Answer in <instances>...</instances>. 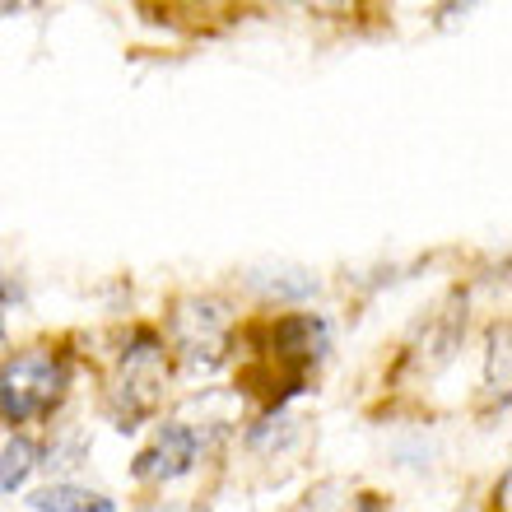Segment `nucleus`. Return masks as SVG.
Here are the masks:
<instances>
[{"instance_id": "10", "label": "nucleus", "mask_w": 512, "mask_h": 512, "mask_svg": "<svg viewBox=\"0 0 512 512\" xmlns=\"http://www.w3.org/2000/svg\"><path fill=\"white\" fill-rule=\"evenodd\" d=\"M0 14H19V5H0Z\"/></svg>"}, {"instance_id": "6", "label": "nucleus", "mask_w": 512, "mask_h": 512, "mask_svg": "<svg viewBox=\"0 0 512 512\" xmlns=\"http://www.w3.org/2000/svg\"><path fill=\"white\" fill-rule=\"evenodd\" d=\"M252 289H261L266 298H284V303H298V298L317 294V275L303 266H256L247 275Z\"/></svg>"}, {"instance_id": "11", "label": "nucleus", "mask_w": 512, "mask_h": 512, "mask_svg": "<svg viewBox=\"0 0 512 512\" xmlns=\"http://www.w3.org/2000/svg\"><path fill=\"white\" fill-rule=\"evenodd\" d=\"M0 345H5V326H0Z\"/></svg>"}, {"instance_id": "9", "label": "nucleus", "mask_w": 512, "mask_h": 512, "mask_svg": "<svg viewBox=\"0 0 512 512\" xmlns=\"http://www.w3.org/2000/svg\"><path fill=\"white\" fill-rule=\"evenodd\" d=\"M489 387L508 391V322H499L494 331H489Z\"/></svg>"}, {"instance_id": "2", "label": "nucleus", "mask_w": 512, "mask_h": 512, "mask_svg": "<svg viewBox=\"0 0 512 512\" xmlns=\"http://www.w3.org/2000/svg\"><path fill=\"white\" fill-rule=\"evenodd\" d=\"M163 396V340L140 326L131 340V350L122 354V368L108 387V415L122 433H135L154 410H159Z\"/></svg>"}, {"instance_id": "1", "label": "nucleus", "mask_w": 512, "mask_h": 512, "mask_svg": "<svg viewBox=\"0 0 512 512\" xmlns=\"http://www.w3.org/2000/svg\"><path fill=\"white\" fill-rule=\"evenodd\" d=\"M66 387H70L66 354L42 350V345L14 354L10 364L0 368V419L24 424V419L52 415L61 396H66Z\"/></svg>"}, {"instance_id": "12", "label": "nucleus", "mask_w": 512, "mask_h": 512, "mask_svg": "<svg viewBox=\"0 0 512 512\" xmlns=\"http://www.w3.org/2000/svg\"><path fill=\"white\" fill-rule=\"evenodd\" d=\"M145 512H159V508H145Z\"/></svg>"}, {"instance_id": "8", "label": "nucleus", "mask_w": 512, "mask_h": 512, "mask_svg": "<svg viewBox=\"0 0 512 512\" xmlns=\"http://www.w3.org/2000/svg\"><path fill=\"white\" fill-rule=\"evenodd\" d=\"M42 466V447L33 438H10L5 452H0V494H14L24 489V480Z\"/></svg>"}, {"instance_id": "4", "label": "nucleus", "mask_w": 512, "mask_h": 512, "mask_svg": "<svg viewBox=\"0 0 512 512\" xmlns=\"http://www.w3.org/2000/svg\"><path fill=\"white\" fill-rule=\"evenodd\" d=\"M266 350L289 368V378L303 382L312 364H322V354L331 350V331H326L322 317H312V312H294V317H280V322L266 326Z\"/></svg>"}, {"instance_id": "5", "label": "nucleus", "mask_w": 512, "mask_h": 512, "mask_svg": "<svg viewBox=\"0 0 512 512\" xmlns=\"http://www.w3.org/2000/svg\"><path fill=\"white\" fill-rule=\"evenodd\" d=\"M201 457V438L191 424H163L154 447H145L140 457H135V480H149V485H163V480H177V475H187Z\"/></svg>"}, {"instance_id": "7", "label": "nucleus", "mask_w": 512, "mask_h": 512, "mask_svg": "<svg viewBox=\"0 0 512 512\" xmlns=\"http://www.w3.org/2000/svg\"><path fill=\"white\" fill-rule=\"evenodd\" d=\"M28 508L33 512H117V503L84 485H47L38 494H28Z\"/></svg>"}, {"instance_id": "3", "label": "nucleus", "mask_w": 512, "mask_h": 512, "mask_svg": "<svg viewBox=\"0 0 512 512\" xmlns=\"http://www.w3.org/2000/svg\"><path fill=\"white\" fill-rule=\"evenodd\" d=\"M168 331L187 373H215L229 359V308L219 298H182L168 317Z\"/></svg>"}]
</instances>
